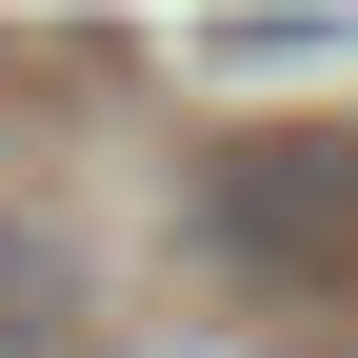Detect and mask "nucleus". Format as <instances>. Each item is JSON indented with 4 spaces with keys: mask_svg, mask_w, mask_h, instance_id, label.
<instances>
[{
    "mask_svg": "<svg viewBox=\"0 0 358 358\" xmlns=\"http://www.w3.org/2000/svg\"><path fill=\"white\" fill-rule=\"evenodd\" d=\"M338 140H259L239 179H219V259H279V279H319V259H338Z\"/></svg>",
    "mask_w": 358,
    "mask_h": 358,
    "instance_id": "obj_1",
    "label": "nucleus"
},
{
    "mask_svg": "<svg viewBox=\"0 0 358 358\" xmlns=\"http://www.w3.org/2000/svg\"><path fill=\"white\" fill-rule=\"evenodd\" d=\"M80 338V259H60V219H0V358H60Z\"/></svg>",
    "mask_w": 358,
    "mask_h": 358,
    "instance_id": "obj_2",
    "label": "nucleus"
}]
</instances>
